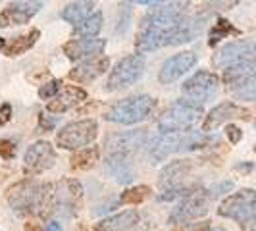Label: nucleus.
<instances>
[{
	"label": "nucleus",
	"instance_id": "nucleus-42",
	"mask_svg": "<svg viewBox=\"0 0 256 231\" xmlns=\"http://www.w3.org/2000/svg\"><path fill=\"white\" fill-rule=\"evenodd\" d=\"M237 170H243V172H250L252 170V164L248 162V164H241V166H237Z\"/></svg>",
	"mask_w": 256,
	"mask_h": 231
},
{
	"label": "nucleus",
	"instance_id": "nucleus-1",
	"mask_svg": "<svg viewBox=\"0 0 256 231\" xmlns=\"http://www.w3.org/2000/svg\"><path fill=\"white\" fill-rule=\"evenodd\" d=\"M206 22V16L200 18H185L180 26L176 27H139L135 48L139 54L152 52L164 46H176L183 42H191L202 31V24Z\"/></svg>",
	"mask_w": 256,
	"mask_h": 231
},
{
	"label": "nucleus",
	"instance_id": "nucleus-6",
	"mask_svg": "<svg viewBox=\"0 0 256 231\" xmlns=\"http://www.w3.org/2000/svg\"><path fill=\"white\" fill-rule=\"evenodd\" d=\"M202 106L189 102V100H178L170 108L164 110V114L158 118V128L162 133H185L194 128L202 120Z\"/></svg>",
	"mask_w": 256,
	"mask_h": 231
},
{
	"label": "nucleus",
	"instance_id": "nucleus-13",
	"mask_svg": "<svg viewBox=\"0 0 256 231\" xmlns=\"http://www.w3.org/2000/svg\"><path fill=\"white\" fill-rule=\"evenodd\" d=\"M256 54V40H233L230 44L222 46L214 58H212V66L216 70H228L230 66L239 64L243 60H248V58H254Z\"/></svg>",
	"mask_w": 256,
	"mask_h": 231
},
{
	"label": "nucleus",
	"instance_id": "nucleus-8",
	"mask_svg": "<svg viewBox=\"0 0 256 231\" xmlns=\"http://www.w3.org/2000/svg\"><path fill=\"white\" fill-rule=\"evenodd\" d=\"M98 124L94 120H79L72 122L58 131L56 142L66 150H77L79 146H87L96 139Z\"/></svg>",
	"mask_w": 256,
	"mask_h": 231
},
{
	"label": "nucleus",
	"instance_id": "nucleus-21",
	"mask_svg": "<svg viewBox=\"0 0 256 231\" xmlns=\"http://www.w3.org/2000/svg\"><path fill=\"white\" fill-rule=\"evenodd\" d=\"M83 100H87V90L76 87V85H66L50 102L46 104V110L50 114H64L68 110L76 108L77 104Z\"/></svg>",
	"mask_w": 256,
	"mask_h": 231
},
{
	"label": "nucleus",
	"instance_id": "nucleus-30",
	"mask_svg": "<svg viewBox=\"0 0 256 231\" xmlns=\"http://www.w3.org/2000/svg\"><path fill=\"white\" fill-rule=\"evenodd\" d=\"M152 194V189L148 185H137V187H129L122 192L120 196V204H141L148 196Z\"/></svg>",
	"mask_w": 256,
	"mask_h": 231
},
{
	"label": "nucleus",
	"instance_id": "nucleus-34",
	"mask_svg": "<svg viewBox=\"0 0 256 231\" xmlns=\"http://www.w3.org/2000/svg\"><path fill=\"white\" fill-rule=\"evenodd\" d=\"M0 156L4 160H12L16 156V144L10 139H0Z\"/></svg>",
	"mask_w": 256,
	"mask_h": 231
},
{
	"label": "nucleus",
	"instance_id": "nucleus-3",
	"mask_svg": "<svg viewBox=\"0 0 256 231\" xmlns=\"http://www.w3.org/2000/svg\"><path fill=\"white\" fill-rule=\"evenodd\" d=\"M214 141H216V137H208L206 133H194V131L162 133L160 137H156L152 141L150 158H152L154 162H162V160H166L170 154L206 148L208 144H212Z\"/></svg>",
	"mask_w": 256,
	"mask_h": 231
},
{
	"label": "nucleus",
	"instance_id": "nucleus-15",
	"mask_svg": "<svg viewBox=\"0 0 256 231\" xmlns=\"http://www.w3.org/2000/svg\"><path fill=\"white\" fill-rule=\"evenodd\" d=\"M250 112L239 106L235 102H222L218 106H214L208 116L204 118V124H202V133H210V131H216L220 126L228 124L231 120H248Z\"/></svg>",
	"mask_w": 256,
	"mask_h": 231
},
{
	"label": "nucleus",
	"instance_id": "nucleus-31",
	"mask_svg": "<svg viewBox=\"0 0 256 231\" xmlns=\"http://www.w3.org/2000/svg\"><path fill=\"white\" fill-rule=\"evenodd\" d=\"M200 189V185H180V187H174V189H166L164 192H160L158 194V200H162V202H170V200H174V198H187V196H191L194 191H198Z\"/></svg>",
	"mask_w": 256,
	"mask_h": 231
},
{
	"label": "nucleus",
	"instance_id": "nucleus-11",
	"mask_svg": "<svg viewBox=\"0 0 256 231\" xmlns=\"http://www.w3.org/2000/svg\"><path fill=\"white\" fill-rule=\"evenodd\" d=\"M220 89V79L216 74L212 72H206V70H200L196 72L192 77H189L183 87H181V92L189 98V102L194 104H202L212 100L216 94H218Z\"/></svg>",
	"mask_w": 256,
	"mask_h": 231
},
{
	"label": "nucleus",
	"instance_id": "nucleus-17",
	"mask_svg": "<svg viewBox=\"0 0 256 231\" xmlns=\"http://www.w3.org/2000/svg\"><path fill=\"white\" fill-rule=\"evenodd\" d=\"M194 64H196V54L191 50H183L176 56H172V58H168L162 64L158 79H160V83L170 85V83L178 81L180 77H183V74H187Z\"/></svg>",
	"mask_w": 256,
	"mask_h": 231
},
{
	"label": "nucleus",
	"instance_id": "nucleus-19",
	"mask_svg": "<svg viewBox=\"0 0 256 231\" xmlns=\"http://www.w3.org/2000/svg\"><path fill=\"white\" fill-rule=\"evenodd\" d=\"M106 48V40L104 38L89 37V38H72L64 44V54L70 60H83V58H92V56H100Z\"/></svg>",
	"mask_w": 256,
	"mask_h": 231
},
{
	"label": "nucleus",
	"instance_id": "nucleus-5",
	"mask_svg": "<svg viewBox=\"0 0 256 231\" xmlns=\"http://www.w3.org/2000/svg\"><path fill=\"white\" fill-rule=\"evenodd\" d=\"M218 214L222 218L237 222L244 231H256V191L241 189L233 192L220 204Z\"/></svg>",
	"mask_w": 256,
	"mask_h": 231
},
{
	"label": "nucleus",
	"instance_id": "nucleus-18",
	"mask_svg": "<svg viewBox=\"0 0 256 231\" xmlns=\"http://www.w3.org/2000/svg\"><path fill=\"white\" fill-rule=\"evenodd\" d=\"M224 83L230 90H239L243 89L244 85H248L250 81L256 79V56L243 60L239 64L230 66L228 70H224Z\"/></svg>",
	"mask_w": 256,
	"mask_h": 231
},
{
	"label": "nucleus",
	"instance_id": "nucleus-24",
	"mask_svg": "<svg viewBox=\"0 0 256 231\" xmlns=\"http://www.w3.org/2000/svg\"><path fill=\"white\" fill-rule=\"evenodd\" d=\"M137 224H139L137 210H126L122 214H116V216L98 222L92 231H133L137 228Z\"/></svg>",
	"mask_w": 256,
	"mask_h": 231
},
{
	"label": "nucleus",
	"instance_id": "nucleus-43",
	"mask_svg": "<svg viewBox=\"0 0 256 231\" xmlns=\"http://www.w3.org/2000/svg\"><path fill=\"white\" fill-rule=\"evenodd\" d=\"M2 48H6V40L0 37V50H2Z\"/></svg>",
	"mask_w": 256,
	"mask_h": 231
},
{
	"label": "nucleus",
	"instance_id": "nucleus-40",
	"mask_svg": "<svg viewBox=\"0 0 256 231\" xmlns=\"http://www.w3.org/2000/svg\"><path fill=\"white\" fill-rule=\"evenodd\" d=\"M44 231H62V226H60L56 220H50V222L44 226Z\"/></svg>",
	"mask_w": 256,
	"mask_h": 231
},
{
	"label": "nucleus",
	"instance_id": "nucleus-26",
	"mask_svg": "<svg viewBox=\"0 0 256 231\" xmlns=\"http://www.w3.org/2000/svg\"><path fill=\"white\" fill-rule=\"evenodd\" d=\"M92 8H94V2H89V0L70 2L64 10H62V20H66L68 24L79 26L83 20H87L90 14H92Z\"/></svg>",
	"mask_w": 256,
	"mask_h": 231
},
{
	"label": "nucleus",
	"instance_id": "nucleus-46",
	"mask_svg": "<svg viewBox=\"0 0 256 231\" xmlns=\"http://www.w3.org/2000/svg\"><path fill=\"white\" fill-rule=\"evenodd\" d=\"M254 126H256V124H254Z\"/></svg>",
	"mask_w": 256,
	"mask_h": 231
},
{
	"label": "nucleus",
	"instance_id": "nucleus-10",
	"mask_svg": "<svg viewBox=\"0 0 256 231\" xmlns=\"http://www.w3.org/2000/svg\"><path fill=\"white\" fill-rule=\"evenodd\" d=\"M210 202H212L210 192L200 187L198 191H194L191 196H187L174 208V212L170 214V224L172 226H187L192 220L202 218L208 212Z\"/></svg>",
	"mask_w": 256,
	"mask_h": 231
},
{
	"label": "nucleus",
	"instance_id": "nucleus-14",
	"mask_svg": "<svg viewBox=\"0 0 256 231\" xmlns=\"http://www.w3.org/2000/svg\"><path fill=\"white\" fill-rule=\"evenodd\" d=\"M56 162V150L48 141L33 142L26 150L24 156V170L29 176L42 174L44 170H50Z\"/></svg>",
	"mask_w": 256,
	"mask_h": 231
},
{
	"label": "nucleus",
	"instance_id": "nucleus-41",
	"mask_svg": "<svg viewBox=\"0 0 256 231\" xmlns=\"http://www.w3.org/2000/svg\"><path fill=\"white\" fill-rule=\"evenodd\" d=\"M24 231H42V228H40L38 224H33V222H29V224H26Z\"/></svg>",
	"mask_w": 256,
	"mask_h": 231
},
{
	"label": "nucleus",
	"instance_id": "nucleus-4",
	"mask_svg": "<svg viewBox=\"0 0 256 231\" xmlns=\"http://www.w3.org/2000/svg\"><path fill=\"white\" fill-rule=\"evenodd\" d=\"M154 110H156V98L148 94H135L112 104L106 110L104 120L122 124V126H133L148 120L154 114Z\"/></svg>",
	"mask_w": 256,
	"mask_h": 231
},
{
	"label": "nucleus",
	"instance_id": "nucleus-35",
	"mask_svg": "<svg viewBox=\"0 0 256 231\" xmlns=\"http://www.w3.org/2000/svg\"><path fill=\"white\" fill-rule=\"evenodd\" d=\"M233 189V183L231 181H224V183H218V185H214L212 189H208L210 192V196H212V200L214 198H218L220 194H224V192H230Z\"/></svg>",
	"mask_w": 256,
	"mask_h": 231
},
{
	"label": "nucleus",
	"instance_id": "nucleus-33",
	"mask_svg": "<svg viewBox=\"0 0 256 231\" xmlns=\"http://www.w3.org/2000/svg\"><path fill=\"white\" fill-rule=\"evenodd\" d=\"M235 96L239 100H256V79L250 81L248 85H244L243 89L235 90Z\"/></svg>",
	"mask_w": 256,
	"mask_h": 231
},
{
	"label": "nucleus",
	"instance_id": "nucleus-22",
	"mask_svg": "<svg viewBox=\"0 0 256 231\" xmlns=\"http://www.w3.org/2000/svg\"><path fill=\"white\" fill-rule=\"evenodd\" d=\"M104 172L110 178H114L116 183H122V185H128L135 180V172L129 162V156H124V154H108L104 162Z\"/></svg>",
	"mask_w": 256,
	"mask_h": 231
},
{
	"label": "nucleus",
	"instance_id": "nucleus-39",
	"mask_svg": "<svg viewBox=\"0 0 256 231\" xmlns=\"http://www.w3.org/2000/svg\"><path fill=\"white\" fill-rule=\"evenodd\" d=\"M178 231H210V222H202V224H196V226H192L191 230L187 228V226H183L181 230Z\"/></svg>",
	"mask_w": 256,
	"mask_h": 231
},
{
	"label": "nucleus",
	"instance_id": "nucleus-23",
	"mask_svg": "<svg viewBox=\"0 0 256 231\" xmlns=\"http://www.w3.org/2000/svg\"><path fill=\"white\" fill-rule=\"evenodd\" d=\"M192 170L191 160H176V162H170L162 172H160V187L166 191V189H174V187H180L183 185V180L189 178Z\"/></svg>",
	"mask_w": 256,
	"mask_h": 231
},
{
	"label": "nucleus",
	"instance_id": "nucleus-28",
	"mask_svg": "<svg viewBox=\"0 0 256 231\" xmlns=\"http://www.w3.org/2000/svg\"><path fill=\"white\" fill-rule=\"evenodd\" d=\"M237 35H241V31L237 29V27L230 24L228 20H224V18H218L216 20V24L212 26L210 29V38H208V44L210 46H216L222 38H228V37H237Z\"/></svg>",
	"mask_w": 256,
	"mask_h": 231
},
{
	"label": "nucleus",
	"instance_id": "nucleus-45",
	"mask_svg": "<svg viewBox=\"0 0 256 231\" xmlns=\"http://www.w3.org/2000/svg\"><path fill=\"white\" fill-rule=\"evenodd\" d=\"M254 150H256V146H254Z\"/></svg>",
	"mask_w": 256,
	"mask_h": 231
},
{
	"label": "nucleus",
	"instance_id": "nucleus-38",
	"mask_svg": "<svg viewBox=\"0 0 256 231\" xmlns=\"http://www.w3.org/2000/svg\"><path fill=\"white\" fill-rule=\"evenodd\" d=\"M226 133H228V139H230V142H233V144H237V142L243 139V131L237 128V126H228L226 128Z\"/></svg>",
	"mask_w": 256,
	"mask_h": 231
},
{
	"label": "nucleus",
	"instance_id": "nucleus-9",
	"mask_svg": "<svg viewBox=\"0 0 256 231\" xmlns=\"http://www.w3.org/2000/svg\"><path fill=\"white\" fill-rule=\"evenodd\" d=\"M144 74V58L141 54H131L122 58L114 70L108 76V83H106V90H120L131 87L133 83H137L141 76Z\"/></svg>",
	"mask_w": 256,
	"mask_h": 231
},
{
	"label": "nucleus",
	"instance_id": "nucleus-20",
	"mask_svg": "<svg viewBox=\"0 0 256 231\" xmlns=\"http://www.w3.org/2000/svg\"><path fill=\"white\" fill-rule=\"evenodd\" d=\"M110 68V60L106 56H92V58H87L83 60L81 64H77L68 77L72 81H77V83H90L94 81L96 77H100L102 74H106V70Z\"/></svg>",
	"mask_w": 256,
	"mask_h": 231
},
{
	"label": "nucleus",
	"instance_id": "nucleus-7",
	"mask_svg": "<svg viewBox=\"0 0 256 231\" xmlns=\"http://www.w3.org/2000/svg\"><path fill=\"white\" fill-rule=\"evenodd\" d=\"M83 200V185L74 178H66L58 183H52L50 210L48 216H60L64 220L74 218Z\"/></svg>",
	"mask_w": 256,
	"mask_h": 231
},
{
	"label": "nucleus",
	"instance_id": "nucleus-12",
	"mask_svg": "<svg viewBox=\"0 0 256 231\" xmlns=\"http://www.w3.org/2000/svg\"><path fill=\"white\" fill-rule=\"evenodd\" d=\"M148 141V129H133V131H122V133H112L106 137L104 141V148L108 154H129L141 150Z\"/></svg>",
	"mask_w": 256,
	"mask_h": 231
},
{
	"label": "nucleus",
	"instance_id": "nucleus-44",
	"mask_svg": "<svg viewBox=\"0 0 256 231\" xmlns=\"http://www.w3.org/2000/svg\"><path fill=\"white\" fill-rule=\"evenodd\" d=\"M210 231H226V230H222V228H216V230H210Z\"/></svg>",
	"mask_w": 256,
	"mask_h": 231
},
{
	"label": "nucleus",
	"instance_id": "nucleus-16",
	"mask_svg": "<svg viewBox=\"0 0 256 231\" xmlns=\"http://www.w3.org/2000/svg\"><path fill=\"white\" fill-rule=\"evenodd\" d=\"M42 8V2L37 0H22V2H10L0 12V27L10 26H26L31 22V18Z\"/></svg>",
	"mask_w": 256,
	"mask_h": 231
},
{
	"label": "nucleus",
	"instance_id": "nucleus-25",
	"mask_svg": "<svg viewBox=\"0 0 256 231\" xmlns=\"http://www.w3.org/2000/svg\"><path fill=\"white\" fill-rule=\"evenodd\" d=\"M38 37H40V31L38 29H31L29 33H26V35H18V37H14L8 44H6V56H10V58H14V56H22L24 52H27L29 48H33L35 46V42L38 40Z\"/></svg>",
	"mask_w": 256,
	"mask_h": 231
},
{
	"label": "nucleus",
	"instance_id": "nucleus-32",
	"mask_svg": "<svg viewBox=\"0 0 256 231\" xmlns=\"http://www.w3.org/2000/svg\"><path fill=\"white\" fill-rule=\"evenodd\" d=\"M60 90H62V81H60V79H50L48 83H44V85L38 89V96H40L42 100H48V98H54Z\"/></svg>",
	"mask_w": 256,
	"mask_h": 231
},
{
	"label": "nucleus",
	"instance_id": "nucleus-27",
	"mask_svg": "<svg viewBox=\"0 0 256 231\" xmlns=\"http://www.w3.org/2000/svg\"><path fill=\"white\" fill-rule=\"evenodd\" d=\"M98 156H100V148L98 146H87L83 150H76L70 158V166L72 170H79V172H85L90 170L98 162Z\"/></svg>",
	"mask_w": 256,
	"mask_h": 231
},
{
	"label": "nucleus",
	"instance_id": "nucleus-2",
	"mask_svg": "<svg viewBox=\"0 0 256 231\" xmlns=\"http://www.w3.org/2000/svg\"><path fill=\"white\" fill-rule=\"evenodd\" d=\"M52 183H40L37 180L18 181L6 191V198L20 216H48L50 210Z\"/></svg>",
	"mask_w": 256,
	"mask_h": 231
},
{
	"label": "nucleus",
	"instance_id": "nucleus-29",
	"mask_svg": "<svg viewBox=\"0 0 256 231\" xmlns=\"http://www.w3.org/2000/svg\"><path fill=\"white\" fill-rule=\"evenodd\" d=\"M102 29V14L100 12H92L87 18V20H83L79 26H76V35L83 38H89V37H94L98 31Z\"/></svg>",
	"mask_w": 256,
	"mask_h": 231
},
{
	"label": "nucleus",
	"instance_id": "nucleus-36",
	"mask_svg": "<svg viewBox=\"0 0 256 231\" xmlns=\"http://www.w3.org/2000/svg\"><path fill=\"white\" fill-rule=\"evenodd\" d=\"M54 126H56V122L52 120V118H48V116L44 114H38V133H48V131H52L54 129Z\"/></svg>",
	"mask_w": 256,
	"mask_h": 231
},
{
	"label": "nucleus",
	"instance_id": "nucleus-37",
	"mask_svg": "<svg viewBox=\"0 0 256 231\" xmlns=\"http://www.w3.org/2000/svg\"><path fill=\"white\" fill-rule=\"evenodd\" d=\"M12 116H14V112H12V106H10V104L8 102L0 104V128L6 126V124L12 120Z\"/></svg>",
	"mask_w": 256,
	"mask_h": 231
}]
</instances>
